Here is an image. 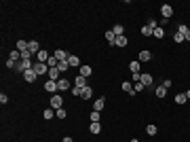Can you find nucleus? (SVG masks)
I'll return each instance as SVG.
<instances>
[{
  "instance_id": "obj_1",
  "label": "nucleus",
  "mask_w": 190,
  "mask_h": 142,
  "mask_svg": "<svg viewBox=\"0 0 190 142\" xmlns=\"http://www.w3.org/2000/svg\"><path fill=\"white\" fill-rule=\"evenodd\" d=\"M30 68H34V66H32V59H21V62L17 64V70H19L21 74H23L25 70H30Z\"/></svg>"
},
{
  "instance_id": "obj_42",
  "label": "nucleus",
  "mask_w": 190,
  "mask_h": 142,
  "mask_svg": "<svg viewBox=\"0 0 190 142\" xmlns=\"http://www.w3.org/2000/svg\"><path fill=\"white\" fill-rule=\"evenodd\" d=\"M61 142H72V138H70V136H68V138H63V140Z\"/></svg>"
},
{
  "instance_id": "obj_36",
  "label": "nucleus",
  "mask_w": 190,
  "mask_h": 142,
  "mask_svg": "<svg viewBox=\"0 0 190 142\" xmlns=\"http://www.w3.org/2000/svg\"><path fill=\"white\" fill-rule=\"evenodd\" d=\"M91 123H99V112H97V110L91 112Z\"/></svg>"
},
{
  "instance_id": "obj_41",
  "label": "nucleus",
  "mask_w": 190,
  "mask_h": 142,
  "mask_svg": "<svg viewBox=\"0 0 190 142\" xmlns=\"http://www.w3.org/2000/svg\"><path fill=\"white\" fill-rule=\"evenodd\" d=\"M184 38H186V41H190V28L186 30V34H184Z\"/></svg>"
},
{
  "instance_id": "obj_26",
  "label": "nucleus",
  "mask_w": 190,
  "mask_h": 142,
  "mask_svg": "<svg viewBox=\"0 0 190 142\" xmlns=\"http://www.w3.org/2000/svg\"><path fill=\"white\" fill-rule=\"evenodd\" d=\"M89 132H91V134H99V132H101V125H99V123H91V125H89Z\"/></svg>"
},
{
  "instance_id": "obj_10",
  "label": "nucleus",
  "mask_w": 190,
  "mask_h": 142,
  "mask_svg": "<svg viewBox=\"0 0 190 142\" xmlns=\"http://www.w3.org/2000/svg\"><path fill=\"white\" fill-rule=\"evenodd\" d=\"M103 106H106V100H103V98H99V100H95L93 108L97 110V112H101V110H103Z\"/></svg>"
},
{
  "instance_id": "obj_30",
  "label": "nucleus",
  "mask_w": 190,
  "mask_h": 142,
  "mask_svg": "<svg viewBox=\"0 0 190 142\" xmlns=\"http://www.w3.org/2000/svg\"><path fill=\"white\" fill-rule=\"evenodd\" d=\"M116 45L118 47H127V38L125 36H116Z\"/></svg>"
},
{
  "instance_id": "obj_25",
  "label": "nucleus",
  "mask_w": 190,
  "mask_h": 142,
  "mask_svg": "<svg viewBox=\"0 0 190 142\" xmlns=\"http://www.w3.org/2000/svg\"><path fill=\"white\" fill-rule=\"evenodd\" d=\"M91 95H93V89H91V87H89V85H87V87H85V89H83V95H80V98H85V100H89V98H91Z\"/></svg>"
},
{
  "instance_id": "obj_15",
  "label": "nucleus",
  "mask_w": 190,
  "mask_h": 142,
  "mask_svg": "<svg viewBox=\"0 0 190 142\" xmlns=\"http://www.w3.org/2000/svg\"><path fill=\"white\" fill-rule=\"evenodd\" d=\"M142 85L144 87H150V85H152V76H150V74H144L142 72Z\"/></svg>"
},
{
  "instance_id": "obj_44",
  "label": "nucleus",
  "mask_w": 190,
  "mask_h": 142,
  "mask_svg": "<svg viewBox=\"0 0 190 142\" xmlns=\"http://www.w3.org/2000/svg\"><path fill=\"white\" fill-rule=\"evenodd\" d=\"M131 142H140V140H137V138H133V140H131Z\"/></svg>"
},
{
  "instance_id": "obj_43",
  "label": "nucleus",
  "mask_w": 190,
  "mask_h": 142,
  "mask_svg": "<svg viewBox=\"0 0 190 142\" xmlns=\"http://www.w3.org/2000/svg\"><path fill=\"white\" fill-rule=\"evenodd\" d=\"M186 98H188V100H190V89H188V91H186Z\"/></svg>"
},
{
  "instance_id": "obj_24",
  "label": "nucleus",
  "mask_w": 190,
  "mask_h": 142,
  "mask_svg": "<svg viewBox=\"0 0 190 142\" xmlns=\"http://www.w3.org/2000/svg\"><path fill=\"white\" fill-rule=\"evenodd\" d=\"M150 57H152L150 51H142V53H140V62H150Z\"/></svg>"
},
{
  "instance_id": "obj_6",
  "label": "nucleus",
  "mask_w": 190,
  "mask_h": 142,
  "mask_svg": "<svg viewBox=\"0 0 190 142\" xmlns=\"http://www.w3.org/2000/svg\"><path fill=\"white\" fill-rule=\"evenodd\" d=\"M161 13H163V19H169V17L173 15V9H171L169 4H163V9H161Z\"/></svg>"
},
{
  "instance_id": "obj_2",
  "label": "nucleus",
  "mask_w": 190,
  "mask_h": 142,
  "mask_svg": "<svg viewBox=\"0 0 190 142\" xmlns=\"http://www.w3.org/2000/svg\"><path fill=\"white\" fill-rule=\"evenodd\" d=\"M51 106H53L55 110H57V108H61V106H63V98H61V95H57V94H53V95H51Z\"/></svg>"
},
{
  "instance_id": "obj_27",
  "label": "nucleus",
  "mask_w": 190,
  "mask_h": 142,
  "mask_svg": "<svg viewBox=\"0 0 190 142\" xmlns=\"http://www.w3.org/2000/svg\"><path fill=\"white\" fill-rule=\"evenodd\" d=\"M57 68H59L61 72H66V70L70 68V64H68V59H63V62H59V64H57Z\"/></svg>"
},
{
  "instance_id": "obj_28",
  "label": "nucleus",
  "mask_w": 190,
  "mask_h": 142,
  "mask_svg": "<svg viewBox=\"0 0 190 142\" xmlns=\"http://www.w3.org/2000/svg\"><path fill=\"white\" fill-rule=\"evenodd\" d=\"M152 32H154V30H152L150 26H144L142 28V36H152Z\"/></svg>"
},
{
  "instance_id": "obj_17",
  "label": "nucleus",
  "mask_w": 190,
  "mask_h": 142,
  "mask_svg": "<svg viewBox=\"0 0 190 142\" xmlns=\"http://www.w3.org/2000/svg\"><path fill=\"white\" fill-rule=\"evenodd\" d=\"M106 41L110 43V45H116V34L110 30V32H106Z\"/></svg>"
},
{
  "instance_id": "obj_38",
  "label": "nucleus",
  "mask_w": 190,
  "mask_h": 142,
  "mask_svg": "<svg viewBox=\"0 0 190 142\" xmlns=\"http://www.w3.org/2000/svg\"><path fill=\"white\" fill-rule=\"evenodd\" d=\"M72 95H83V89L74 85V87H72Z\"/></svg>"
},
{
  "instance_id": "obj_11",
  "label": "nucleus",
  "mask_w": 190,
  "mask_h": 142,
  "mask_svg": "<svg viewBox=\"0 0 190 142\" xmlns=\"http://www.w3.org/2000/svg\"><path fill=\"white\" fill-rule=\"evenodd\" d=\"M28 47H30V43H28V41H17V51H19V53L28 51Z\"/></svg>"
},
{
  "instance_id": "obj_39",
  "label": "nucleus",
  "mask_w": 190,
  "mask_h": 142,
  "mask_svg": "<svg viewBox=\"0 0 190 142\" xmlns=\"http://www.w3.org/2000/svg\"><path fill=\"white\" fill-rule=\"evenodd\" d=\"M131 79H133L135 83H140V81H142V72H135V74H131Z\"/></svg>"
},
{
  "instance_id": "obj_31",
  "label": "nucleus",
  "mask_w": 190,
  "mask_h": 142,
  "mask_svg": "<svg viewBox=\"0 0 190 142\" xmlns=\"http://www.w3.org/2000/svg\"><path fill=\"white\" fill-rule=\"evenodd\" d=\"M146 134L148 136H156V125H148L146 127Z\"/></svg>"
},
{
  "instance_id": "obj_35",
  "label": "nucleus",
  "mask_w": 190,
  "mask_h": 142,
  "mask_svg": "<svg viewBox=\"0 0 190 142\" xmlns=\"http://www.w3.org/2000/svg\"><path fill=\"white\" fill-rule=\"evenodd\" d=\"M53 115H55V112H53V108H47V110L42 112V117H45V119H53Z\"/></svg>"
},
{
  "instance_id": "obj_8",
  "label": "nucleus",
  "mask_w": 190,
  "mask_h": 142,
  "mask_svg": "<svg viewBox=\"0 0 190 142\" xmlns=\"http://www.w3.org/2000/svg\"><path fill=\"white\" fill-rule=\"evenodd\" d=\"M68 64H70V68H80V59L76 55H70L68 57Z\"/></svg>"
},
{
  "instance_id": "obj_40",
  "label": "nucleus",
  "mask_w": 190,
  "mask_h": 142,
  "mask_svg": "<svg viewBox=\"0 0 190 142\" xmlns=\"http://www.w3.org/2000/svg\"><path fill=\"white\" fill-rule=\"evenodd\" d=\"M0 102H2V104H6V102H8V95L2 94V95H0Z\"/></svg>"
},
{
  "instance_id": "obj_14",
  "label": "nucleus",
  "mask_w": 190,
  "mask_h": 142,
  "mask_svg": "<svg viewBox=\"0 0 190 142\" xmlns=\"http://www.w3.org/2000/svg\"><path fill=\"white\" fill-rule=\"evenodd\" d=\"M45 89H47V91H59L55 81H47V83H45Z\"/></svg>"
},
{
  "instance_id": "obj_3",
  "label": "nucleus",
  "mask_w": 190,
  "mask_h": 142,
  "mask_svg": "<svg viewBox=\"0 0 190 142\" xmlns=\"http://www.w3.org/2000/svg\"><path fill=\"white\" fill-rule=\"evenodd\" d=\"M49 81H55V83H57V81H61V79H59V74H61V70H59V68H49Z\"/></svg>"
},
{
  "instance_id": "obj_19",
  "label": "nucleus",
  "mask_w": 190,
  "mask_h": 142,
  "mask_svg": "<svg viewBox=\"0 0 190 142\" xmlns=\"http://www.w3.org/2000/svg\"><path fill=\"white\" fill-rule=\"evenodd\" d=\"M129 70H131V74H135V72H140V62H137V59H133V62L129 64Z\"/></svg>"
},
{
  "instance_id": "obj_13",
  "label": "nucleus",
  "mask_w": 190,
  "mask_h": 142,
  "mask_svg": "<svg viewBox=\"0 0 190 142\" xmlns=\"http://www.w3.org/2000/svg\"><path fill=\"white\" fill-rule=\"evenodd\" d=\"M55 57H57V59H59V62H63V59H68V57H70V55H68V53H66V51H63V49H57V51H55Z\"/></svg>"
},
{
  "instance_id": "obj_12",
  "label": "nucleus",
  "mask_w": 190,
  "mask_h": 142,
  "mask_svg": "<svg viewBox=\"0 0 190 142\" xmlns=\"http://www.w3.org/2000/svg\"><path fill=\"white\" fill-rule=\"evenodd\" d=\"M152 36H154V38H163V36H165L163 26H156V28H154V32H152Z\"/></svg>"
},
{
  "instance_id": "obj_29",
  "label": "nucleus",
  "mask_w": 190,
  "mask_h": 142,
  "mask_svg": "<svg viewBox=\"0 0 190 142\" xmlns=\"http://www.w3.org/2000/svg\"><path fill=\"white\" fill-rule=\"evenodd\" d=\"M173 41H175V43H184L186 38H184V34H182V32H175V34H173Z\"/></svg>"
},
{
  "instance_id": "obj_9",
  "label": "nucleus",
  "mask_w": 190,
  "mask_h": 142,
  "mask_svg": "<svg viewBox=\"0 0 190 142\" xmlns=\"http://www.w3.org/2000/svg\"><path fill=\"white\" fill-rule=\"evenodd\" d=\"M57 89H59V91H66V89H70V81H68V79H61V81H57Z\"/></svg>"
},
{
  "instance_id": "obj_21",
  "label": "nucleus",
  "mask_w": 190,
  "mask_h": 142,
  "mask_svg": "<svg viewBox=\"0 0 190 142\" xmlns=\"http://www.w3.org/2000/svg\"><path fill=\"white\" fill-rule=\"evenodd\" d=\"M76 87H80V89H85V87H87V79L78 74V76H76Z\"/></svg>"
},
{
  "instance_id": "obj_16",
  "label": "nucleus",
  "mask_w": 190,
  "mask_h": 142,
  "mask_svg": "<svg viewBox=\"0 0 190 142\" xmlns=\"http://www.w3.org/2000/svg\"><path fill=\"white\" fill-rule=\"evenodd\" d=\"M112 32H114V34H116V36H125V28H123V26H120V23H116V26H114V28H112Z\"/></svg>"
},
{
  "instance_id": "obj_33",
  "label": "nucleus",
  "mask_w": 190,
  "mask_h": 142,
  "mask_svg": "<svg viewBox=\"0 0 190 142\" xmlns=\"http://www.w3.org/2000/svg\"><path fill=\"white\" fill-rule=\"evenodd\" d=\"M156 95H158V98H165V95H167V89H165L163 85H161V87H156Z\"/></svg>"
},
{
  "instance_id": "obj_20",
  "label": "nucleus",
  "mask_w": 190,
  "mask_h": 142,
  "mask_svg": "<svg viewBox=\"0 0 190 142\" xmlns=\"http://www.w3.org/2000/svg\"><path fill=\"white\" fill-rule=\"evenodd\" d=\"M91 72H93V70H91V66H80V76H85V79H87V76H91Z\"/></svg>"
},
{
  "instance_id": "obj_32",
  "label": "nucleus",
  "mask_w": 190,
  "mask_h": 142,
  "mask_svg": "<svg viewBox=\"0 0 190 142\" xmlns=\"http://www.w3.org/2000/svg\"><path fill=\"white\" fill-rule=\"evenodd\" d=\"M186 100H188V98H186V94H178V95H175V102H178V104H184Z\"/></svg>"
},
{
  "instance_id": "obj_4",
  "label": "nucleus",
  "mask_w": 190,
  "mask_h": 142,
  "mask_svg": "<svg viewBox=\"0 0 190 142\" xmlns=\"http://www.w3.org/2000/svg\"><path fill=\"white\" fill-rule=\"evenodd\" d=\"M23 79H25L28 83H34V81L38 79V74L34 72V68H30V70H25V72H23Z\"/></svg>"
},
{
  "instance_id": "obj_5",
  "label": "nucleus",
  "mask_w": 190,
  "mask_h": 142,
  "mask_svg": "<svg viewBox=\"0 0 190 142\" xmlns=\"http://www.w3.org/2000/svg\"><path fill=\"white\" fill-rule=\"evenodd\" d=\"M34 72H36V74L40 76V74L49 72V66H47V64H40V62H36V64H34Z\"/></svg>"
},
{
  "instance_id": "obj_18",
  "label": "nucleus",
  "mask_w": 190,
  "mask_h": 142,
  "mask_svg": "<svg viewBox=\"0 0 190 142\" xmlns=\"http://www.w3.org/2000/svg\"><path fill=\"white\" fill-rule=\"evenodd\" d=\"M8 59L11 62H21V53L15 49V51H11V55H8Z\"/></svg>"
},
{
  "instance_id": "obj_7",
  "label": "nucleus",
  "mask_w": 190,
  "mask_h": 142,
  "mask_svg": "<svg viewBox=\"0 0 190 142\" xmlns=\"http://www.w3.org/2000/svg\"><path fill=\"white\" fill-rule=\"evenodd\" d=\"M36 57H38V62H40V64H47V62H49V57H51V55H49L47 51H42V49H40V51L36 53Z\"/></svg>"
},
{
  "instance_id": "obj_37",
  "label": "nucleus",
  "mask_w": 190,
  "mask_h": 142,
  "mask_svg": "<svg viewBox=\"0 0 190 142\" xmlns=\"http://www.w3.org/2000/svg\"><path fill=\"white\" fill-rule=\"evenodd\" d=\"M133 91H135V94H137V91H144V85H142V81L133 85Z\"/></svg>"
},
{
  "instance_id": "obj_22",
  "label": "nucleus",
  "mask_w": 190,
  "mask_h": 142,
  "mask_svg": "<svg viewBox=\"0 0 190 142\" xmlns=\"http://www.w3.org/2000/svg\"><path fill=\"white\" fill-rule=\"evenodd\" d=\"M123 89H125V91H127L129 95H133V94H135V91H133V85H131L129 81H125V83H123Z\"/></svg>"
},
{
  "instance_id": "obj_34",
  "label": "nucleus",
  "mask_w": 190,
  "mask_h": 142,
  "mask_svg": "<svg viewBox=\"0 0 190 142\" xmlns=\"http://www.w3.org/2000/svg\"><path fill=\"white\" fill-rule=\"evenodd\" d=\"M55 115H57V119H66V115H68V112H66L63 108H57V110H55Z\"/></svg>"
},
{
  "instance_id": "obj_23",
  "label": "nucleus",
  "mask_w": 190,
  "mask_h": 142,
  "mask_svg": "<svg viewBox=\"0 0 190 142\" xmlns=\"http://www.w3.org/2000/svg\"><path fill=\"white\" fill-rule=\"evenodd\" d=\"M28 51H30V53H38V51H40V49H38V43H36V41H30Z\"/></svg>"
}]
</instances>
